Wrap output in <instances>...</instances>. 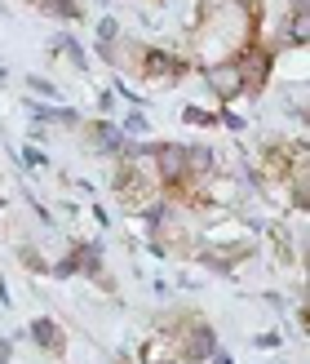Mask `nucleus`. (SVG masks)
Segmentation results:
<instances>
[{
    "label": "nucleus",
    "mask_w": 310,
    "mask_h": 364,
    "mask_svg": "<svg viewBox=\"0 0 310 364\" xmlns=\"http://www.w3.org/2000/svg\"><path fill=\"white\" fill-rule=\"evenodd\" d=\"M231 58L240 63V71H244V89H248V94H262L266 80H270V71H275V53H270L266 45H244V49H235Z\"/></svg>",
    "instance_id": "3"
},
{
    "label": "nucleus",
    "mask_w": 310,
    "mask_h": 364,
    "mask_svg": "<svg viewBox=\"0 0 310 364\" xmlns=\"http://www.w3.org/2000/svg\"><path fill=\"white\" fill-rule=\"evenodd\" d=\"M187 124H217V112H204V107H187Z\"/></svg>",
    "instance_id": "13"
},
{
    "label": "nucleus",
    "mask_w": 310,
    "mask_h": 364,
    "mask_svg": "<svg viewBox=\"0 0 310 364\" xmlns=\"http://www.w3.org/2000/svg\"><path fill=\"white\" fill-rule=\"evenodd\" d=\"M142 76L147 80H155V85H177L182 76H187V63L177 58V53H169V49H160V45H151V49H142Z\"/></svg>",
    "instance_id": "4"
},
{
    "label": "nucleus",
    "mask_w": 310,
    "mask_h": 364,
    "mask_svg": "<svg viewBox=\"0 0 310 364\" xmlns=\"http://www.w3.org/2000/svg\"><path fill=\"white\" fill-rule=\"evenodd\" d=\"M116 36H120L116 18H98V45H116Z\"/></svg>",
    "instance_id": "11"
},
{
    "label": "nucleus",
    "mask_w": 310,
    "mask_h": 364,
    "mask_svg": "<svg viewBox=\"0 0 310 364\" xmlns=\"http://www.w3.org/2000/svg\"><path fill=\"white\" fill-rule=\"evenodd\" d=\"M31 120L40 124H67V129H80V116L71 107H31Z\"/></svg>",
    "instance_id": "9"
},
{
    "label": "nucleus",
    "mask_w": 310,
    "mask_h": 364,
    "mask_svg": "<svg viewBox=\"0 0 310 364\" xmlns=\"http://www.w3.org/2000/svg\"><path fill=\"white\" fill-rule=\"evenodd\" d=\"M18 258H23V267H27V271H49V267H45V258H40V249H23Z\"/></svg>",
    "instance_id": "14"
},
{
    "label": "nucleus",
    "mask_w": 310,
    "mask_h": 364,
    "mask_svg": "<svg viewBox=\"0 0 310 364\" xmlns=\"http://www.w3.org/2000/svg\"><path fill=\"white\" fill-rule=\"evenodd\" d=\"M0 364H13V342L0 338Z\"/></svg>",
    "instance_id": "17"
},
{
    "label": "nucleus",
    "mask_w": 310,
    "mask_h": 364,
    "mask_svg": "<svg viewBox=\"0 0 310 364\" xmlns=\"http://www.w3.org/2000/svg\"><path fill=\"white\" fill-rule=\"evenodd\" d=\"M84 134H89V151H102V156H120L124 142H129V138H124V129H116L111 120H94Z\"/></svg>",
    "instance_id": "7"
},
{
    "label": "nucleus",
    "mask_w": 310,
    "mask_h": 364,
    "mask_svg": "<svg viewBox=\"0 0 310 364\" xmlns=\"http://www.w3.org/2000/svg\"><path fill=\"white\" fill-rule=\"evenodd\" d=\"M27 338H31V342H35V347H40V351H49V355H58V351L67 347V338H62V329H58V320H49V316L31 320Z\"/></svg>",
    "instance_id": "8"
},
{
    "label": "nucleus",
    "mask_w": 310,
    "mask_h": 364,
    "mask_svg": "<svg viewBox=\"0 0 310 364\" xmlns=\"http://www.w3.org/2000/svg\"><path fill=\"white\" fill-rule=\"evenodd\" d=\"M45 9L58 14V18H80V5H76V0H45Z\"/></svg>",
    "instance_id": "12"
},
{
    "label": "nucleus",
    "mask_w": 310,
    "mask_h": 364,
    "mask_svg": "<svg viewBox=\"0 0 310 364\" xmlns=\"http://www.w3.org/2000/svg\"><path fill=\"white\" fill-rule=\"evenodd\" d=\"M129 134H138V138L147 134V116H142V112H133L129 120H124V138H129Z\"/></svg>",
    "instance_id": "15"
},
{
    "label": "nucleus",
    "mask_w": 310,
    "mask_h": 364,
    "mask_svg": "<svg viewBox=\"0 0 310 364\" xmlns=\"http://www.w3.org/2000/svg\"><path fill=\"white\" fill-rule=\"evenodd\" d=\"M53 49H58L62 58H71V67H76V71H84V67H89V58H84V49H80L76 41H71V36H58V41H53Z\"/></svg>",
    "instance_id": "10"
},
{
    "label": "nucleus",
    "mask_w": 310,
    "mask_h": 364,
    "mask_svg": "<svg viewBox=\"0 0 310 364\" xmlns=\"http://www.w3.org/2000/svg\"><path fill=\"white\" fill-rule=\"evenodd\" d=\"M27 85H31V89H35V94H45V98H58V89H53V85H49V80H40V76H31V80H27Z\"/></svg>",
    "instance_id": "16"
},
{
    "label": "nucleus",
    "mask_w": 310,
    "mask_h": 364,
    "mask_svg": "<svg viewBox=\"0 0 310 364\" xmlns=\"http://www.w3.org/2000/svg\"><path fill=\"white\" fill-rule=\"evenodd\" d=\"M173 338H177V355H182V364H204V360L217 351V329H213L209 320L182 324Z\"/></svg>",
    "instance_id": "1"
},
{
    "label": "nucleus",
    "mask_w": 310,
    "mask_h": 364,
    "mask_svg": "<svg viewBox=\"0 0 310 364\" xmlns=\"http://www.w3.org/2000/svg\"><path fill=\"white\" fill-rule=\"evenodd\" d=\"M0 80H5V67H0Z\"/></svg>",
    "instance_id": "19"
},
{
    "label": "nucleus",
    "mask_w": 310,
    "mask_h": 364,
    "mask_svg": "<svg viewBox=\"0 0 310 364\" xmlns=\"http://www.w3.org/2000/svg\"><path fill=\"white\" fill-rule=\"evenodd\" d=\"M310 41V0H293L284 14V23H279V45L288 49H306Z\"/></svg>",
    "instance_id": "5"
},
{
    "label": "nucleus",
    "mask_w": 310,
    "mask_h": 364,
    "mask_svg": "<svg viewBox=\"0 0 310 364\" xmlns=\"http://www.w3.org/2000/svg\"><path fill=\"white\" fill-rule=\"evenodd\" d=\"M138 355H142V364H182L173 329H160V333H151V338L138 347Z\"/></svg>",
    "instance_id": "6"
},
{
    "label": "nucleus",
    "mask_w": 310,
    "mask_h": 364,
    "mask_svg": "<svg viewBox=\"0 0 310 364\" xmlns=\"http://www.w3.org/2000/svg\"><path fill=\"white\" fill-rule=\"evenodd\" d=\"M204 85H209V94L217 102H235V98H244L248 89H244V71L235 58H217L204 67Z\"/></svg>",
    "instance_id": "2"
},
{
    "label": "nucleus",
    "mask_w": 310,
    "mask_h": 364,
    "mask_svg": "<svg viewBox=\"0 0 310 364\" xmlns=\"http://www.w3.org/2000/svg\"><path fill=\"white\" fill-rule=\"evenodd\" d=\"M111 102H116V94H111V89H102V94H98V107H102V112H111Z\"/></svg>",
    "instance_id": "18"
}]
</instances>
